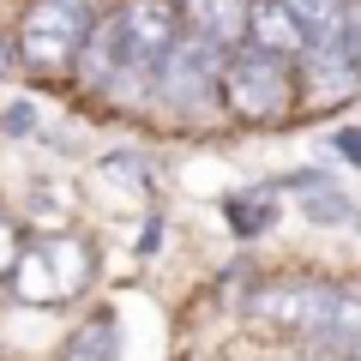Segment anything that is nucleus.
Masks as SVG:
<instances>
[{
    "instance_id": "f257e3e1",
    "label": "nucleus",
    "mask_w": 361,
    "mask_h": 361,
    "mask_svg": "<svg viewBox=\"0 0 361 361\" xmlns=\"http://www.w3.org/2000/svg\"><path fill=\"white\" fill-rule=\"evenodd\" d=\"M223 109L241 121H259V127L289 121L301 109V61H283L271 49L241 42L223 66Z\"/></svg>"
},
{
    "instance_id": "f03ea898",
    "label": "nucleus",
    "mask_w": 361,
    "mask_h": 361,
    "mask_svg": "<svg viewBox=\"0 0 361 361\" xmlns=\"http://www.w3.org/2000/svg\"><path fill=\"white\" fill-rule=\"evenodd\" d=\"M6 283H13V295L25 307H42V313L66 307V301H78L97 283V253L78 235H37V241H25Z\"/></svg>"
},
{
    "instance_id": "7ed1b4c3",
    "label": "nucleus",
    "mask_w": 361,
    "mask_h": 361,
    "mask_svg": "<svg viewBox=\"0 0 361 361\" xmlns=\"http://www.w3.org/2000/svg\"><path fill=\"white\" fill-rule=\"evenodd\" d=\"M343 289H349V283H331V277H301V271H289V277H259L253 295H247V313L265 319V325H283V331L307 337V343H325Z\"/></svg>"
},
{
    "instance_id": "20e7f679",
    "label": "nucleus",
    "mask_w": 361,
    "mask_h": 361,
    "mask_svg": "<svg viewBox=\"0 0 361 361\" xmlns=\"http://www.w3.org/2000/svg\"><path fill=\"white\" fill-rule=\"evenodd\" d=\"M97 30V18L73 0H30L25 18H18V54H25L30 73H73L85 61V42Z\"/></svg>"
},
{
    "instance_id": "39448f33",
    "label": "nucleus",
    "mask_w": 361,
    "mask_h": 361,
    "mask_svg": "<svg viewBox=\"0 0 361 361\" xmlns=\"http://www.w3.org/2000/svg\"><path fill=\"white\" fill-rule=\"evenodd\" d=\"M223 66H229V54L187 30L175 54L163 61V73L151 78V97L163 109H180V115H205L211 103H223Z\"/></svg>"
},
{
    "instance_id": "423d86ee",
    "label": "nucleus",
    "mask_w": 361,
    "mask_h": 361,
    "mask_svg": "<svg viewBox=\"0 0 361 361\" xmlns=\"http://www.w3.org/2000/svg\"><path fill=\"white\" fill-rule=\"evenodd\" d=\"M355 97H361V61H355V49H349V42L301 54V109L331 115V109L355 103Z\"/></svg>"
},
{
    "instance_id": "0eeeda50",
    "label": "nucleus",
    "mask_w": 361,
    "mask_h": 361,
    "mask_svg": "<svg viewBox=\"0 0 361 361\" xmlns=\"http://www.w3.org/2000/svg\"><path fill=\"white\" fill-rule=\"evenodd\" d=\"M253 25V0H187V30L205 42H217L223 54H235Z\"/></svg>"
},
{
    "instance_id": "6e6552de",
    "label": "nucleus",
    "mask_w": 361,
    "mask_h": 361,
    "mask_svg": "<svg viewBox=\"0 0 361 361\" xmlns=\"http://www.w3.org/2000/svg\"><path fill=\"white\" fill-rule=\"evenodd\" d=\"M247 42H253V49L283 54V61H301V54H307V37H301L295 13H289L283 0H253V25H247Z\"/></svg>"
},
{
    "instance_id": "1a4fd4ad",
    "label": "nucleus",
    "mask_w": 361,
    "mask_h": 361,
    "mask_svg": "<svg viewBox=\"0 0 361 361\" xmlns=\"http://www.w3.org/2000/svg\"><path fill=\"white\" fill-rule=\"evenodd\" d=\"M61 361H121V319L109 307H97L90 319H78L61 343Z\"/></svg>"
},
{
    "instance_id": "9d476101",
    "label": "nucleus",
    "mask_w": 361,
    "mask_h": 361,
    "mask_svg": "<svg viewBox=\"0 0 361 361\" xmlns=\"http://www.w3.org/2000/svg\"><path fill=\"white\" fill-rule=\"evenodd\" d=\"M283 6L295 13L301 37H307V54L349 42V0H283Z\"/></svg>"
},
{
    "instance_id": "9b49d317",
    "label": "nucleus",
    "mask_w": 361,
    "mask_h": 361,
    "mask_svg": "<svg viewBox=\"0 0 361 361\" xmlns=\"http://www.w3.org/2000/svg\"><path fill=\"white\" fill-rule=\"evenodd\" d=\"M223 211H229V229L241 235V241H253V235L277 229V217H283V205H277V193H271V187H247V193H229V199H223Z\"/></svg>"
},
{
    "instance_id": "f8f14e48",
    "label": "nucleus",
    "mask_w": 361,
    "mask_h": 361,
    "mask_svg": "<svg viewBox=\"0 0 361 361\" xmlns=\"http://www.w3.org/2000/svg\"><path fill=\"white\" fill-rule=\"evenodd\" d=\"M301 217L319 223V229H349L355 223V199L337 193V187H313V193H301Z\"/></svg>"
},
{
    "instance_id": "ddd939ff",
    "label": "nucleus",
    "mask_w": 361,
    "mask_h": 361,
    "mask_svg": "<svg viewBox=\"0 0 361 361\" xmlns=\"http://www.w3.org/2000/svg\"><path fill=\"white\" fill-rule=\"evenodd\" d=\"M0 133H13V139H37L42 133V109L30 97H13V103L0 109Z\"/></svg>"
},
{
    "instance_id": "4468645a",
    "label": "nucleus",
    "mask_w": 361,
    "mask_h": 361,
    "mask_svg": "<svg viewBox=\"0 0 361 361\" xmlns=\"http://www.w3.org/2000/svg\"><path fill=\"white\" fill-rule=\"evenodd\" d=\"M18 253H25V235H18V223L6 217V211H0V277H13Z\"/></svg>"
},
{
    "instance_id": "2eb2a0df",
    "label": "nucleus",
    "mask_w": 361,
    "mask_h": 361,
    "mask_svg": "<svg viewBox=\"0 0 361 361\" xmlns=\"http://www.w3.org/2000/svg\"><path fill=\"white\" fill-rule=\"evenodd\" d=\"M331 151L343 157V163L361 169V127H337V133H331Z\"/></svg>"
},
{
    "instance_id": "dca6fc26",
    "label": "nucleus",
    "mask_w": 361,
    "mask_h": 361,
    "mask_svg": "<svg viewBox=\"0 0 361 361\" xmlns=\"http://www.w3.org/2000/svg\"><path fill=\"white\" fill-rule=\"evenodd\" d=\"M13 66H25V54H18V37H0V78L13 73Z\"/></svg>"
},
{
    "instance_id": "f3484780",
    "label": "nucleus",
    "mask_w": 361,
    "mask_h": 361,
    "mask_svg": "<svg viewBox=\"0 0 361 361\" xmlns=\"http://www.w3.org/2000/svg\"><path fill=\"white\" fill-rule=\"evenodd\" d=\"M349 49H355V61H361V0H349Z\"/></svg>"
},
{
    "instance_id": "a211bd4d",
    "label": "nucleus",
    "mask_w": 361,
    "mask_h": 361,
    "mask_svg": "<svg viewBox=\"0 0 361 361\" xmlns=\"http://www.w3.org/2000/svg\"><path fill=\"white\" fill-rule=\"evenodd\" d=\"M157 241H163V217H151V223H145V235H139V253H151Z\"/></svg>"
},
{
    "instance_id": "6ab92c4d",
    "label": "nucleus",
    "mask_w": 361,
    "mask_h": 361,
    "mask_svg": "<svg viewBox=\"0 0 361 361\" xmlns=\"http://www.w3.org/2000/svg\"><path fill=\"white\" fill-rule=\"evenodd\" d=\"M73 6H85V13H97V0H73Z\"/></svg>"
},
{
    "instance_id": "aec40b11",
    "label": "nucleus",
    "mask_w": 361,
    "mask_h": 361,
    "mask_svg": "<svg viewBox=\"0 0 361 361\" xmlns=\"http://www.w3.org/2000/svg\"><path fill=\"white\" fill-rule=\"evenodd\" d=\"M349 361H361V343H355V349H349Z\"/></svg>"
}]
</instances>
